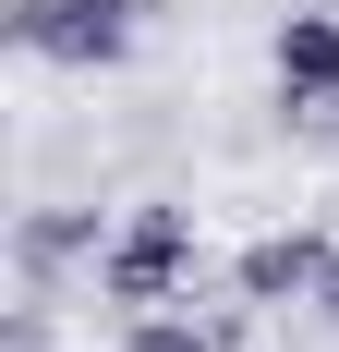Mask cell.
<instances>
[{
    "instance_id": "obj_8",
    "label": "cell",
    "mask_w": 339,
    "mask_h": 352,
    "mask_svg": "<svg viewBox=\"0 0 339 352\" xmlns=\"http://www.w3.org/2000/svg\"><path fill=\"white\" fill-rule=\"evenodd\" d=\"M109 12H134V25H145V12H158V0H109Z\"/></svg>"
},
{
    "instance_id": "obj_5",
    "label": "cell",
    "mask_w": 339,
    "mask_h": 352,
    "mask_svg": "<svg viewBox=\"0 0 339 352\" xmlns=\"http://www.w3.org/2000/svg\"><path fill=\"white\" fill-rule=\"evenodd\" d=\"M121 352H231V328H194V316H170V304H145L121 328Z\"/></svg>"
},
{
    "instance_id": "obj_7",
    "label": "cell",
    "mask_w": 339,
    "mask_h": 352,
    "mask_svg": "<svg viewBox=\"0 0 339 352\" xmlns=\"http://www.w3.org/2000/svg\"><path fill=\"white\" fill-rule=\"evenodd\" d=\"M315 316H339V255H327V280H315Z\"/></svg>"
},
{
    "instance_id": "obj_6",
    "label": "cell",
    "mask_w": 339,
    "mask_h": 352,
    "mask_svg": "<svg viewBox=\"0 0 339 352\" xmlns=\"http://www.w3.org/2000/svg\"><path fill=\"white\" fill-rule=\"evenodd\" d=\"M73 255H97V219H25V267H73Z\"/></svg>"
},
{
    "instance_id": "obj_3",
    "label": "cell",
    "mask_w": 339,
    "mask_h": 352,
    "mask_svg": "<svg viewBox=\"0 0 339 352\" xmlns=\"http://www.w3.org/2000/svg\"><path fill=\"white\" fill-rule=\"evenodd\" d=\"M279 98L303 109H339V12H291V25H279Z\"/></svg>"
},
{
    "instance_id": "obj_2",
    "label": "cell",
    "mask_w": 339,
    "mask_h": 352,
    "mask_svg": "<svg viewBox=\"0 0 339 352\" xmlns=\"http://www.w3.org/2000/svg\"><path fill=\"white\" fill-rule=\"evenodd\" d=\"M12 36H25L36 61H73V73H109L121 49H134V12H109V0H25V12H12Z\"/></svg>"
},
{
    "instance_id": "obj_1",
    "label": "cell",
    "mask_w": 339,
    "mask_h": 352,
    "mask_svg": "<svg viewBox=\"0 0 339 352\" xmlns=\"http://www.w3.org/2000/svg\"><path fill=\"white\" fill-rule=\"evenodd\" d=\"M182 280H194V219H182V207H134L97 243V292L134 304V316H145V304H182Z\"/></svg>"
},
{
    "instance_id": "obj_4",
    "label": "cell",
    "mask_w": 339,
    "mask_h": 352,
    "mask_svg": "<svg viewBox=\"0 0 339 352\" xmlns=\"http://www.w3.org/2000/svg\"><path fill=\"white\" fill-rule=\"evenodd\" d=\"M315 280H327V243H315V231H279V243L242 255V292H255V304H315Z\"/></svg>"
}]
</instances>
